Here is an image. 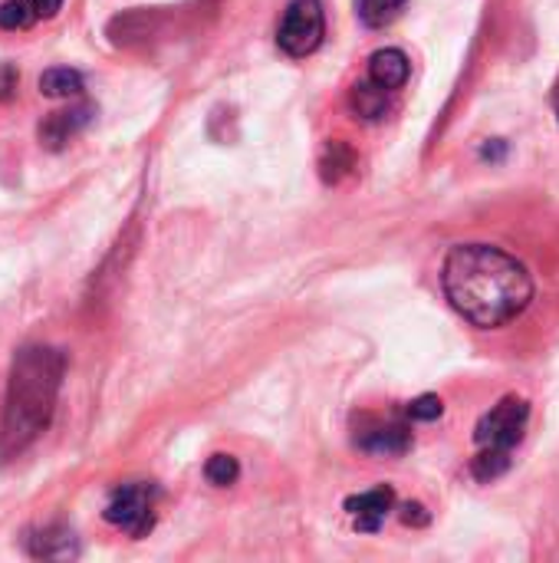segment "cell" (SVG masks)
Listing matches in <instances>:
<instances>
[{"label": "cell", "instance_id": "cell-1", "mask_svg": "<svg viewBox=\"0 0 559 563\" xmlns=\"http://www.w3.org/2000/svg\"><path fill=\"white\" fill-rule=\"evenodd\" d=\"M441 287L451 307L481 330L507 327L534 300L530 271L491 244L451 247L441 267Z\"/></svg>", "mask_w": 559, "mask_h": 563}, {"label": "cell", "instance_id": "cell-2", "mask_svg": "<svg viewBox=\"0 0 559 563\" xmlns=\"http://www.w3.org/2000/svg\"><path fill=\"white\" fill-rule=\"evenodd\" d=\"M63 369H66V360L53 346H23L13 356L7 396H3V419H0L3 459H16L46 432L56 412Z\"/></svg>", "mask_w": 559, "mask_h": 563}, {"label": "cell", "instance_id": "cell-3", "mask_svg": "<svg viewBox=\"0 0 559 563\" xmlns=\"http://www.w3.org/2000/svg\"><path fill=\"white\" fill-rule=\"evenodd\" d=\"M527 422H530V406L521 396H507L491 412L481 416V422L474 429V442L481 449L471 465L474 478L494 482L511 468V455L524 442Z\"/></svg>", "mask_w": 559, "mask_h": 563}, {"label": "cell", "instance_id": "cell-4", "mask_svg": "<svg viewBox=\"0 0 559 563\" xmlns=\"http://www.w3.org/2000/svg\"><path fill=\"white\" fill-rule=\"evenodd\" d=\"M155 508H158V488L152 482H128L112 488L102 515L115 531L128 538H145L155 528Z\"/></svg>", "mask_w": 559, "mask_h": 563}, {"label": "cell", "instance_id": "cell-5", "mask_svg": "<svg viewBox=\"0 0 559 563\" xmlns=\"http://www.w3.org/2000/svg\"><path fill=\"white\" fill-rule=\"evenodd\" d=\"M323 36H326V13H323L320 0H293L283 10V20L277 26V46L287 56L303 59V56L316 53Z\"/></svg>", "mask_w": 559, "mask_h": 563}, {"label": "cell", "instance_id": "cell-6", "mask_svg": "<svg viewBox=\"0 0 559 563\" xmlns=\"http://www.w3.org/2000/svg\"><path fill=\"white\" fill-rule=\"evenodd\" d=\"M356 449L376 459H399L412 449V429L399 419L362 416L356 429Z\"/></svg>", "mask_w": 559, "mask_h": 563}, {"label": "cell", "instance_id": "cell-7", "mask_svg": "<svg viewBox=\"0 0 559 563\" xmlns=\"http://www.w3.org/2000/svg\"><path fill=\"white\" fill-rule=\"evenodd\" d=\"M392 508H395V492L385 488V485L382 488H372V492H362V495H353L346 501V511L353 518V528L362 531V534H376L385 525V518L392 515Z\"/></svg>", "mask_w": 559, "mask_h": 563}, {"label": "cell", "instance_id": "cell-8", "mask_svg": "<svg viewBox=\"0 0 559 563\" xmlns=\"http://www.w3.org/2000/svg\"><path fill=\"white\" fill-rule=\"evenodd\" d=\"M63 10V0H3L0 30H30L40 20H53Z\"/></svg>", "mask_w": 559, "mask_h": 563}, {"label": "cell", "instance_id": "cell-9", "mask_svg": "<svg viewBox=\"0 0 559 563\" xmlns=\"http://www.w3.org/2000/svg\"><path fill=\"white\" fill-rule=\"evenodd\" d=\"M409 73H412V63L402 49L395 46H385V49H376L372 59H369V79L389 92H399L405 82H409Z\"/></svg>", "mask_w": 559, "mask_h": 563}, {"label": "cell", "instance_id": "cell-10", "mask_svg": "<svg viewBox=\"0 0 559 563\" xmlns=\"http://www.w3.org/2000/svg\"><path fill=\"white\" fill-rule=\"evenodd\" d=\"M92 119V106H72L66 112H53L43 125H40V139L46 148H63L69 139H76Z\"/></svg>", "mask_w": 559, "mask_h": 563}, {"label": "cell", "instance_id": "cell-11", "mask_svg": "<svg viewBox=\"0 0 559 563\" xmlns=\"http://www.w3.org/2000/svg\"><path fill=\"white\" fill-rule=\"evenodd\" d=\"M26 548L33 558H46V561H66V558L79 554L76 534L69 528H59V525H49V528L36 531L33 538H26Z\"/></svg>", "mask_w": 559, "mask_h": 563}, {"label": "cell", "instance_id": "cell-12", "mask_svg": "<svg viewBox=\"0 0 559 563\" xmlns=\"http://www.w3.org/2000/svg\"><path fill=\"white\" fill-rule=\"evenodd\" d=\"M392 96H395V92H389V89L376 86L372 79H366V82H356V86H353V92H349V106H353V112H356V115H362V119L376 122V119H382V115L389 112Z\"/></svg>", "mask_w": 559, "mask_h": 563}, {"label": "cell", "instance_id": "cell-13", "mask_svg": "<svg viewBox=\"0 0 559 563\" xmlns=\"http://www.w3.org/2000/svg\"><path fill=\"white\" fill-rule=\"evenodd\" d=\"M40 92L49 96V99L79 96V92H82V73H79V69H69V66L46 69V73L40 76Z\"/></svg>", "mask_w": 559, "mask_h": 563}, {"label": "cell", "instance_id": "cell-14", "mask_svg": "<svg viewBox=\"0 0 559 563\" xmlns=\"http://www.w3.org/2000/svg\"><path fill=\"white\" fill-rule=\"evenodd\" d=\"M405 10V0H356V13L369 30H382L395 23Z\"/></svg>", "mask_w": 559, "mask_h": 563}, {"label": "cell", "instance_id": "cell-15", "mask_svg": "<svg viewBox=\"0 0 559 563\" xmlns=\"http://www.w3.org/2000/svg\"><path fill=\"white\" fill-rule=\"evenodd\" d=\"M237 475H241V465H237V459H234V455H211V459H208V465H204V478H208L214 488H227V485H234V482H237Z\"/></svg>", "mask_w": 559, "mask_h": 563}, {"label": "cell", "instance_id": "cell-16", "mask_svg": "<svg viewBox=\"0 0 559 563\" xmlns=\"http://www.w3.org/2000/svg\"><path fill=\"white\" fill-rule=\"evenodd\" d=\"M441 412H445V406H441L438 396H422V399L409 402V409H405V416H409L412 422H435Z\"/></svg>", "mask_w": 559, "mask_h": 563}, {"label": "cell", "instance_id": "cell-17", "mask_svg": "<svg viewBox=\"0 0 559 563\" xmlns=\"http://www.w3.org/2000/svg\"><path fill=\"white\" fill-rule=\"evenodd\" d=\"M402 511H405V515H402V521H405V525H425V521H428V515H425V508H422V505H405Z\"/></svg>", "mask_w": 559, "mask_h": 563}, {"label": "cell", "instance_id": "cell-18", "mask_svg": "<svg viewBox=\"0 0 559 563\" xmlns=\"http://www.w3.org/2000/svg\"><path fill=\"white\" fill-rule=\"evenodd\" d=\"M557 115H559V96H557Z\"/></svg>", "mask_w": 559, "mask_h": 563}]
</instances>
